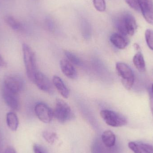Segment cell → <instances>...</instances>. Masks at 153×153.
Returning <instances> with one entry per match:
<instances>
[{"label": "cell", "instance_id": "1", "mask_svg": "<svg viewBox=\"0 0 153 153\" xmlns=\"http://www.w3.org/2000/svg\"><path fill=\"white\" fill-rule=\"evenodd\" d=\"M115 24L119 33L126 36L128 35L133 36L137 28L134 17L128 12L124 13L117 17Z\"/></svg>", "mask_w": 153, "mask_h": 153}, {"label": "cell", "instance_id": "2", "mask_svg": "<svg viewBox=\"0 0 153 153\" xmlns=\"http://www.w3.org/2000/svg\"><path fill=\"white\" fill-rule=\"evenodd\" d=\"M22 50L27 76L31 82L34 83L35 76L38 72L36 54L32 48L25 43L22 45Z\"/></svg>", "mask_w": 153, "mask_h": 153}, {"label": "cell", "instance_id": "3", "mask_svg": "<svg viewBox=\"0 0 153 153\" xmlns=\"http://www.w3.org/2000/svg\"><path fill=\"white\" fill-rule=\"evenodd\" d=\"M53 112V117L62 123L71 120L74 117L70 106L65 102L60 99L56 100Z\"/></svg>", "mask_w": 153, "mask_h": 153}, {"label": "cell", "instance_id": "4", "mask_svg": "<svg viewBox=\"0 0 153 153\" xmlns=\"http://www.w3.org/2000/svg\"><path fill=\"white\" fill-rule=\"evenodd\" d=\"M100 116L105 123L111 127H120L127 124V120L125 116L113 111L102 110L100 111Z\"/></svg>", "mask_w": 153, "mask_h": 153}, {"label": "cell", "instance_id": "5", "mask_svg": "<svg viewBox=\"0 0 153 153\" xmlns=\"http://www.w3.org/2000/svg\"><path fill=\"white\" fill-rule=\"evenodd\" d=\"M116 69L124 87L127 90H130L134 82V75L132 69L123 62L117 63Z\"/></svg>", "mask_w": 153, "mask_h": 153}, {"label": "cell", "instance_id": "6", "mask_svg": "<svg viewBox=\"0 0 153 153\" xmlns=\"http://www.w3.org/2000/svg\"><path fill=\"white\" fill-rule=\"evenodd\" d=\"M24 82L23 78L19 75L11 74L4 77L3 87L9 91L19 94L23 90Z\"/></svg>", "mask_w": 153, "mask_h": 153}, {"label": "cell", "instance_id": "7", "mask_svg": "<svg viewBox=\"0 0 153 153\" xmlns=\"http://www.w3.org/2000/svg\"><path fill=\"white\" fill-rule=\"evenodd\" d=\"M35 112L39 119L45 123H49L53 117V111L46 104L42 102L35 106Z\"/></svg>", "mask_w": 153, "mask_h": 153}, {"label": "cell", "instance_id": "8", "mask_svg": "<svg viewBox=\"0 0 153 153\" xmlns=\"http://www.w3.org/2000/svg\"><path fill=\"white\" fill-rule=\"evenodd\" d=\"M34 83L43 91L50 94L53 92V84L48 77L42 73L38 71L35 76Z\"/></svg>", "mask_w": 153, "mask_h": 153}, {"label": "cell", "instance_id": "9", "mask_svg": "<svg viewBox=\"0 0 153 153\" xmlns=\"http://www.w3.org/2000/svg\"><path fill=\"white\" fill-rule=\"evenodd\" d=\"M2 96L7 106L12 109L18 111L20 108L19 94L14 93L3 87Z\"/></svg>", "mask_w": 153, "mask_h": 153}, {"label": "cell", "instance_id": "10", "mask_svg": "<svg viewBox=\"0 0 153 153\" xmlns=\"http://www.w3.org/2000/svg\"><path fill=\"white\" fill-rule=\"evenodd\" d=\"M140 10L146 21L153 25V0H139Z\"/></svg>", "mask_w": 153, "mask_h": 153}, {"label": "cell", "instance_id": "11", "mask_svg": "<svg viewBox=\"0 0 153 153\" xmlns=\"http://www.w3.org/2000/svg\"><path fill=\"white\" fill-rule=\"evenodd\" d=\"M60 67L63 74L70 79H75L77 77V73L73 64L69 60L63 59L60 62Z\"/></svg>", "mask_w": 153, "mask_h": 153}, {"label": "cell", "instance_id": "12", "mask_svg": "<svg viewBox=\"0 0 153 153\" xmlns=\"http://www.w3.org/2000/svg\"><path fill=\"white\" fill-rule=\"evenodd\" d=\"M110 40L115 47L120 49H125L128 44V39L126 36L120 33H113L111 36Z\"/></svg>", "mask_w": 153, "mask_h": 153}, {"label": "cell", "instance_id": "13", "mask_svg": "<svg viewBox=\"0 0 153 153\" xmlns=\"http://www.w3.org/2000/svg\"><path fill=\"white\" fill-rule=\"evenodd\" d=\"M53 84L61 95L64 98H68L69 96V91L65 84L59 76H54L53 78Z\"/></svg>", "mask_w": 153, "mask_h": 153}, {"label": "cell", "instance_id": "14", "mask_svg": "<svg viewBox=\"0 0 153 153\" xmlns=\"http://www.w3.org/2000/svg\"><path fill=\"white\" fill-rule=\"evenodd\" d=\"M6 123L9 128L12 131H16L19 125V120L17 115L14 112H8L6 114Z\"/></svg>", "mask_w": 153, "mask_h": 153}, {"label": "cell", "instance_id": "15", "mask_svg": "<svg viewBox=\"0 0 153 153\" xmlns=\"http://www.w3.org/2000/svg\"><path fill=\"white\" fill-rule=\"evenodd\" d=\"M102 140L106 146L112 147L116 143V136L112 131L109 130H106L102 134Z\"/></svg>", "mask_w": 153, "mask_h": 153}, {"label": "cell", "instance_id": "16", "mask_svg": "<svg viewBox=\"0 0 153 153\" xmlns=\"http://www.w3.org/2000/svg\"><path fill=\"white\" fill-rule=\"evenodd\" d=\"M133 63L136 68L141 72H144L146 71V64L143 56L142 53L137 52L133 59Z\"/></svg>", "mask_w": 153, "mask_h": 153}, {"label": "cell", "instance_id": "17", "mask_svg": "<svg viewBox=\"0 0 153 153\" xmlns=\"http://www.w3.org/2000/svg\"><path fill=\"white\" fill-rule=\"evenodd\" d=\"M4 20L5 23L13 30H18L20 29V23L15 18L10 15H6L4 17Z\"/></svg>", "mask_w": 153, "mask_h": 153}, {"label": "cell", "instance_id": "18", "mask_svg": "<svg viewBox=\"0 0 153 153\" xmlns=\"http://www.w3.org/2000/svg\"><path fill=\"white\" fill-rule=\"evenodd\" d=\"M128 146L129 149L134 153H147L140 143L131 142L128 143Z\"/></svg>", "mask_w": 153, "mask_h": 153}, {"label": "cell", "instance_id": "19", "mask_svg": "<svg viewBox=\"0 0 153 153\" xmlns=\"http://www.w3.org/2000/svg\"><path fill=\"white\" fill-rule=\"evenodd\" d=\"M65 54L66 57L68 58L67 60H69L72 64L76 65H81V61L79 58L77 57L74 54L72 53L69 51H65Z\"/></svg>", "mask_w": 153, "mask_h": 153}, {"label": "cell", "instance_id": "20", "mask_svg": "<svg viewBox=\"0 0 153 153\" xmlns=\"http://www.w3.org/2000/svg\"><path fill=\"white\" fill-rule=\"evenodd\" d=\"M145 38L147 45L153 51V30L147 29L145 32Z\"/></svg>", "mask_w": 153, "mask_h": 153}, {"label": "cell", "instance_id": "21", "mask_svg": "<svg viewBox=\"0 0 153 153\" xmlns=\"http://www.w3.org/2000/svg\"><path fill=\"white\" fill-rule=\"evenodd\" d=\"M93 4L94 8L98 11L103 12L106 10L105 0H93Z\"/></svg>", "mask_w": 153, "mask_h": 153}, {"label": "cell", "instance_id": "22", "mask_svg": "<svg viewBox=\"0 0 153 153\" xmlns=\"http://www.w3.org/2000/svg\"><path fill=\"white\" fill-rule=\"evenodd\" d=\"M43 137L46 141L49 143H53L56 139V133L49 131H45L43 133Z\"/></svg>", "mask_w": 153, "mask_h": 153}, {"label": "cell", "instance_id": "23", "mask_svg": "<svg viewBox=\"0 0 153 153\" xmlns=\"http://www.w3.org/2000/svg\"><path fill=\"white\" fill-rule=\"evenodd\" d=\"M125 1L126 3L133 10L137 12L141 11L139 0H125Z\"/></svg>", "mask_w": 153, "mask_h": 153}, {"label": "cell", "instance_id": "24", "mask_svg": "<svg viewBox=\"0 0 153 153\" xmlns=\"http://www.w3.org/2000/svg\"><path fill=\"white\" fill-rule=\"evenodd\" d=\"M82 29L83 33L84 35L86 34V35H88L89 34V32L90 31V29H91V27H90V24H89L88 22L84 20L82 21Z\"/></svg>", "mask_w": 153, "mask_h": 153}, {"label": "cell", "instance_id": "25", "mask_svg": "<svg viewBox=\"0 0 153 153\" xmlns=\"http://www.w3.org/2000/svg\"><path fill=\"white\" fill-rule=\"evenodd\" d=\"M33 150L34 153H46L44 148L38 144H34Z\"/></svg>", "mask_w": 153, "mask_h": 153}, {"label": "cell", "instance_id": "26", "mask_svg": "<svg viewBox=\"0 0 153 153\" xmlns=\"http://www.w3.org/2000/svg\"><path fill=\"white\" fill-rule=\"evenodd\" d=\"M142 147L144 148L147 153H153V147L148 144L140 143Z\"/></svg>", "mask_w": 153, "mask_h": 153}, {"label": "cell", "instance_id": "27", "mask_svg": "<svg viewBox=\"0 0 153 153\" xmlns=\"http://www.w3.org/2000/svg\"><path fill=\"white\" fill-rule=\"evenodd\" d=\"M7 64L3 57L0 54V68H5L7 67Z\"/></svg>", "mask_w": 153, "mask_h": 153}, {"label": "cell", "instance_id": "28", "mask_svg": "<svg viewBox=\"0 0 153 153\" xmlns=\"http://www.w3.org/2000/svg\"><path fill=\"white\" fill-rule=\"evenodd\" d=\"M149 99H150V106H151V111L153 116V95L152 94L150 90L149 91Z\"/></svg>", "mask_w": 153, "mask_h": 153}, {"label": "cell", "instance_id": "29", "mask_svg": "<svg viewBox=\"0 0 153 153\" xmlns=\"http://www.w3.org/2000/svg\"><path fill=\"white\" fill-rule=\"evenodd\" d=\"M3 153H17V152L13 147L10 146L7 147Z\"/></svg>", "mask_w": 153, "mask_h": 153}, {"label": "cell", "instance_id": "30", "mask_svg": "<svg viewBox=\"0 0 153 153\" xmlns=\"http://www.w3.org/2000/svg\"><path fill=\"white\" fill-rule=\"evenodd\" d=\"M134 48H135L137 51L138 52H141V48H140V46L137 44H135L134 45Z\"/></svg>", "mask_w": 153, "mask_h": 153}, {"label": "cell", "instance_id": "31", "mask_svg": "<svg viewBox=\"0 0 153 153\" xmlns=\"http://www.w3.org/2000/svg\"><path fill=\"white\" fill-rule=\"evenodd\" d=\"M150 91H151V92H152V94L153 95V84L152 85V89H150Z\"/></svg>", "mask_w": 153, "mask_h": 153}]
</instances>
